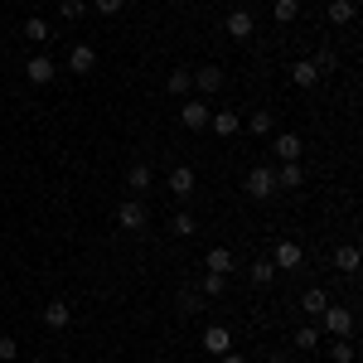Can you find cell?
I'll return each instance as SVG.
<instances>
[{"instance_id": "6da1fadb", "label": "cell", "mask_w": 363, "mask_h": 363, "mask_svg": "<svg viewBox=\"0 0 363 363\" xmlns=\"http://www.w3.org/2000/svg\"><path fill=\"white\" fill-rule=\"evenodd\" d=\"M320 335H330V339H354V310L330 301V306L320 310Z\"/></svg>"}, {"instance_id": "7a4b0ae2", "label": "cell", "mask_w": 363, "mask_h": 363, "mask_svg": "<svg viewBox=\"0 0 363 363\" xmlns=\"http://www.w3.org/2000/svg\"><path fill=\"white\" fill-rule=\"evenodd\" d=\"M179 126H184V131H208V102L184 97V102H179Z\"/></svg>"}, {"instance_id": "3957f363", "label": "cell", "mask_w": 363, "mask_h": 363, "mask_svg": "<svg viewBox=\"0 0 363 363\" xmlns=\"http://www.w3.org/2000/svg\"><path fill=\"white\" fill-rule=\"evenodd\" d=\"M272 267H277V272H301V267H306V252H301V242H291V238H286V242H277V252H272Z\"/></svg>"}, {"instance_id": "277c9868", "label": "cell", "mask_w": 363, "mask_h": 363, "mask_svg": "<svg viewBox=\"0 0 363 363\" xmlns=\"http://www.w3.org/2000/svg\"><path fill=\"white\" fill-rule=\"evenodd\" d=\"M54 73H58V63H54L49 54H29V58H25V78H29L34 87L54 83Z\"/></svg>"}, {"instance_id": "5b68a950", "label": "cell", "mask_w": 363, "mask_h": 363, "mask_svg": "<svg viewBox=\"0 0 363 363\" xmlns=\"http://www.w3.org/2000/svg\"><path fill=\"white\" fill-rule=\"evenodd\" d=\"M116 223L126 228V233H145V223H150V218H145V203H140V199H126V203L116 208Z\"/></svg>"}, {"instance_id": "8992f818", "label": "cell", "mask_w": 363, "mask_h": 363, "mask_svg": "<svg viewBox=\"0 0 363 363\" xmlns=\"http://www.w3.org/2000/svg\"><path fill=\"white\" fill-rule=\"evenodd\" d=\"M208 131H213V136H238V131H242V116L233 112V107H218V112H208Z\"/></svg>"}, {"instance_id": "52a82bcc", "label": "cell", "mask_w": 363, "mask_h": 363, "mask_svg": "<svg viewBox=\"0 0 363 363\" xmlns=\"http://www.w3.org/2000/svg\"><path fill=\"white\" fill-rule=\"evenodd\" d=\"M272 150H277V160H281V165H291V160H301L306 140L296 136V131H281V136H272Z\"/></svg>"}, {"instance_id": "ba28073f", "label": "cell", "mask_w": 363, "mask_h": 363, "mask_svg": "<svg viewBox=\"0 0 363 363\" xmlns=\"http://www.w3.org/2000/svg\"><path fill=\"white\" fill-rule=\"evenodd\" d=\"M194 189H199V179H194V169H189V165H174V169H169V194L179 199V203L194 194Z\"/></svg>"}, {"instance_id": "9c48e42d", "label": "cell", "mask_w": 363, "mask_h": 363, "mask_svg": "<svg viewBox=\"0 0 363 363\" xmlns=\"http://www.w3.org/2000/svg\"><path fill=\"white\" fill-rule=\"evenodd\" d=\"M247 194H252V199H272V194H277V174H272L267 165H257V169L247 174Z\"/></svg>"}, {"instance_id": "30bf717a", "label": "cell", "mask_w": 363, "mask_h": 363, "mask_svg": "<svg viewBox=\"0 0 363 363\" xmlns=\"http://www.w3.org/2000/svg\"><path fill=\"white\" fill-rule=\"evenodd\" d=\"M92 68H97V49H92V44H73V54H68V73L87 78Z\"/></svg>"}, {"instance_id": "8fae6325", "label": "cell", "mask_w": 363, "mask_h": 363, "mask_svg": "<svg viewBox=\"0 0 363 363\" xmlns=\"http://www.w3.org/2000/svg\"><path fill=\"white\" fill-rule=\"evenodd\" d=\"M223 29H228V39H252L257 34V20H252V10H233L223 20Z\"/></svg>"}, {"instance_id": "7c38bea8", "label": "cell", "mask_w": 363, "mask_h": 363, "mask_svg": "<svg viewBox=\"0 0 363 363\" xmlns=\"http://www.w3.org/2000/svg\"><path fill=\"white\" fill-rule=\"evenodd\" d=\"M291 83L301 87V92H310V87L320 83V68H315V58H296V63H291Z\"/></svg>"}, {"instance_id": "4fadbf2b", "label": "cell", "mask_w": 363, "mask_h": 363, "mask_svg": "<svg viewBox=\"0 0 363 363\" xmlns=\"http://www.w3.org/2000/svg\"><path fill=\"white\" fill-rule=\"evenodd\" d=\"M272 174H277V189H291V194L306 184V169H301V160H291V165H277Z\"/></svg>"}, {"instance_id": "5bb4252c", "label": "cell", "mask_w": 363, "mask_h": 363, "mask_svg": "<svg viewBox=\"0 0 363 363\" xmlns=\"http://www.w3.org/2000/svg\"><path fill=\"white\" fill-rule=\"evenodd\" d=\"M203 349H208L213 359H218V354H228V349H233V330H223V325H208V330H203Z\"/></svg>"}, {"instance_id": "9a60e30c", "label": "cell", "mask_w": 363, "mask_h": 363, "mask_svg": "<svg viewBox=\"0 0 363 363\" xmlns=\"http://www.w3.org/2000/svg\"><path fill=\"white\" fill-rule=\"evenodd\" d=\"M247 131H252V136H257V140H267V136H277V116L267 112V107H257V112H252V116H247Z\"/></svg>"}, {"instance_id": "2e32d148", "label": "cell", "mask_w": 363, "mask_h": 363, "mask_svg": "<svg viewBox=\"0 0 363 363\" xmlns=\"http://www.w3.org/2000/svg\"><path fill=\"white\" fill-rule=\"evenodd\" d=\"M68 320H73V306H68V301H49V306H44V325H49V330H68Z\"/></svg>"}, {"instance_id": "e0dca14e", "label": "cell", "mask_w": 363, "mask_h": 363, "mask_svg": "<svg viewBox=\"0 0 363 363\" xmlns=\"http://www.w3.org/2000/svg\"><path fill=\"white\" fill-rule=\"evenodd\" d=\"M325 15H330V25H354L359 5H354V0H330V5H325Z\"/></svg>"}, {"instance_id": "ac0fdd59", "label": "cell", "mask_w": 363, "mask_h": 363, "mask_svg": "<svg viewBox=\"0 0 363 363\" xmlns=\"http://www.w3.org/2000/svg\"><path fill=\"white\" fill-rule=\"evenodd\" d=\"M165 87L174 92V97H179V102H184V97L194 92V73H189V68H174V73L165 78Z\"/></svg>"}, {"instance_id": "d6986e66", "label": "cell", "mask_w": 363, "mask_h": 363, "mask_svg": "<svg viewBox=\"0 0 363 363\" xmlns=\"http://www.w3.org/2000/svg\"><path fill=\"white\" fill-rule=\"evenodd\" d=\"M25 39H29V44H49V39H54V25L39 20V15H29V20H25Z\"/></svg>"}, {"instance_id": "ffe728a7", "label": "cell", "mask_w": 363, "mask_h": 363, "mask_svg": "<svg viewBox=\"0 0 363 363\" xmlns=\"http://www.w3.org/2000/svg\"><path fill=\"white\" fill-rule=\"evenodd\" d=\"M335 272H344V277H354V272H359V247H354V242L335 247Z\"/></svg>"}, {"instance_id": "44dd1931", "label": "cell", "mask_w": 363, "mask_h": 363, "mask_svg": "<svg viewBox=\"0 0 363 363\" xmlns=\"http://www.w3.org/2000/svg\"><path fill=\"white\" fill-rule=\"evenodd\" d=\"M194 87H199V92H218V87H223V68H213V63H208V68H199Z\"/></svg>"}, {"instance_id": "7402d4cb", "label": "cell", "mask_w": 363, "mask_h": 363, "mask_svg": "<svg viewBox=\"0 0 363 363\" xmlns=\"http://www.w3.org/2000/svg\"><path fill=\"white\" fill-rule=\"evenodd\" d=\"M203 267H208V272H218V277H228V272H233V252H228V247H208Z\"/></svg>"}, {"instance_id": "603a6c76", "label": "cell", "mask_w": 363, "mask_h": 363, "mask_svg": "<svg viewBox=\"0 0 363 363\" xmlns=\"http://www.w3.org/2000/svg\"><path fill=\"white\" fill-rule=\"evenodd\" d=\"M330 306V296H325V291H320V286H310L306 296H301V310H306V315H315V320H320V310Z\"/></svg>"}, {"instance_id": "cb8c5ba5", "label": "cell", "mask_w": 363, "mask_h": 363, "mask_svg": "<svg viewBox=\"0 0 363 363\" xmlns=\"http://www.w3.org/2000/svg\"><path fill=\"white\" fill-rule=\"evenodd\" d=\"M223 291H228V277H218V272H208V277H203V286H199V296H203V301H218Z\"/></svg>"}, {"instance_id": "d4e9b609", "label": "cell", "mask_w": 363, "mask_h": 363, "mask_svg": "<svg viewBox=\"0 0 363 363\" xmlns=\"http://www.w3.org/2000/svg\"><path fill=\"white\" fill-rule=\"evenodd\" d=\"M87 15V0H58V20H68V25H78Z\"/></svg>"}, {"instance_id": "484cf974", "label": "cell", "mask_w": 363, "mask_h": 363, "mask_svg": "<svg viewBox=\"0 0 363 363\" xmlns=\"http://www.w3.org/2000/svg\"><path fill=\"white\" fill-rule=\"evenodd\" d=\"M174 310H179V315H199V310H203V296H199V291H179V296H174Z\"/></svg>"}, {"instance_id": "4316f807", "label": "cell", "mask_w": 363, "mask_h": 363, "mask_svg": "<svg viewBox=\"0 0 363 363\" xmlns=\"http://www.w3.org/2000/svg\"><path fill=\"white\" fill-rule=\"evenodd\" d=\"M320 339H325V335H320V325H301V330H296V349H306V354H310V349H320Z\"/></svg>"}, {"instance_id": "83f0119b", "label": "cell", "mask_w": 363, "mask_h": 363, "mask_svg": "<svg viewBox=\"0 0 363 363\" xmlns=\"http://www.w3.org/2000/svg\"><path fill=\"white\" fill-rule=\"evenodd\" d=\"M126 184H131L136 194H145V189H150V165H131L126 169Z\"/></svg>"}, {"instance_id": "f1b7e54d", "label": "cell", "mask_w": 363, "mask_h": 363, "mask_svg": "<svg viewBox=\"0 0 363 363\" xmlns=\"http://www.w3.org/2000/svg\"><path fill=\"white\" fill-rule=\"evenodd\" d=\"M277 281V267H272V257L267 262H252V286H272Z\"/></svg>"}, {"instance_id": "f546056e", "label": "cell", "mask_w": 363, "mask_h": 363, "mask_svg": "<svg viewBox=\"0 0 363 363\" xmlns=\"http://www.w3.org/2000/svg\"><path fill=\"white\" fill-rule=\"evenodd\" d=\"M272 15H277V25H291V20L301 15V0H277V5H272Z\"/></svg>"}, {"instance_id": "4dcf8cb0", "label": "cell", "mask_w": 363, "mask_h": 363, "mask_svg": "<svg viewBox=\"0 0 363 363\" xmlns=\"http://www.w3.org/2000/svg\"><path fill=\"white\" fill-rule=\"evenodd\" d=\"M169 228H174L179 238H194V233H199V218H194V213H184V208H179V213H174V223H169Z\"/></svg>"}, {"instance_id": "1f68e13d", "label": "cell", "mask_w": 363, "mask_h": 363, "mask_svg": "<svg viewBox=\"0 0 363 363\" xmlns=\"http://www.w3.org/2000/svg\"><path fill=\"white\" fill-rule=\"evenodd\" d=\"M330 363H354V344L349 339H330Z\"/></svg>"}, {"instance_id": "d6a6232c", "label": "cell", "mask_w": 363, "mask_h": 363, "mask_svg": "<svg viewBox=\"0 0 363 363\" xmlns=\"http://www.w3.org/2000/svg\"><path fill=\"white\" fill-rule=\"evenodd\" d=\"M15 359H20V344L10 335H0V363H15Z\"/></svg>"}, {"instance_id": "836d02e7", "label": "cell", "mask_w": 363, "mask_h": 363, "mask_svg": "<svg viewBox=\"0 0 363 363\" xmlns=\"http://www.w3.org/2000/svg\"><path fill=\"white\" fill-rule=\"evenodd\" d=\"M121 5H126V0H92L97 15H121Z\"/></svg>"}, {"instance_id": "e575fe53", "label": "cell", "mask_w": 363, "mask_h": 363, "mask_svg": "<svg viewBox=\"0 0 363 363\" xmlns=\"http://www.w3.org/2000/svg\"><path fill=\"white\" fill-rule=\"evenodd\" d=\"M218 363H247V359H238V354L228 349V354H218Z\"/></svg>"}, {"instance_id": "d590c367", "label": "cell", "mask_w": 363, "mask_h": 363, "mask_svg": "<svg viewBox=\"0 0 363 363\" xmlns=\"http://www.w3.org/2000/svg\"><path fill=\"white\" fill-rule=\"evenodd\" d=\"M174 5H184V0H174Z\"/></svg>"}]
</instances>
